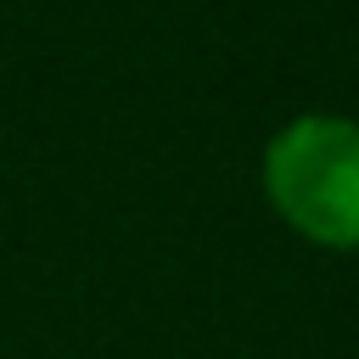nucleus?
Here are the masks:
<instances>
[{
  "instance_id": "f257e3e1",
  "label": "nucleus",
  "mask_w": 359,
  "mask_h": 359,
  "mask_svg": "<svg viewBox=\"0 0 359 359\" xmlns=\"http://www.w3.org/2000/svg\"><path fill=\"white\" fill-rule=\"evenodd\" d=\"M264 191L303 236L359 247V123L303 112L264 146Z\"/></svg>"
}]
</instances>
